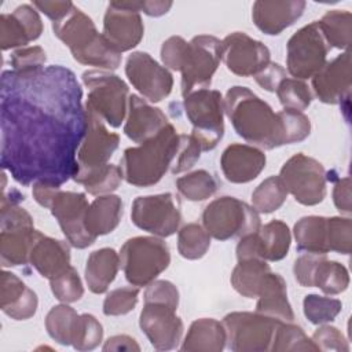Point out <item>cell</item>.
<instances>
[{
  "label": "cell",
  "mask_w": 352,
  "mask_h": 352,
  "mask_svg": "<svg viewBox=\"0 0 352 352\" xmlns=\"http://www.w3.org/2000/svg\"><path fill=\"white\" fill-rule=\"evenodd\" d=\"M87 129L77 150L78 168H95L109 164V160L118 148L120 136L110 132L104 121L94 111L85 109Z\"/></svg>",
  "instance_id": "cell-18"
},
{
  "label": "cell",
  "mask_w": 352,
  "mask_h": 352,
  "mask_svg": "<svg viewBox=\"0 0 352 352\" xmlns=\"http://www.w3.org/2000/svg\"><path fill=\"white\" fill-rule=\"evenodd\" d=\"M139 326L157 351L175 349L182 341L183 322L176 315V309L169 305L144 302Z\"/></svg>",
  "instance_id": "cell-16"
},
{
  "label": "cell",
  "mask_w": 352,
  "mask_h": 352,
  "mask_svg": "<svg viewBox=\"0 0 352 352\" xmlns=\"http://www.w3.org/2000/svg\"><path fill=\"white\" fill-rule=\"evenodd\" d=\"M76 183L84 186L85 191L91 195H106L116 191L122 180L120 166L104 164L95 168H78L73 177Z\"/></svg>",
  "instance_id": "cell-32"
},
{
  "label": "cell",
  "mask_w": 352,
  "mask_h": 352,
  "mask_svg": "<svg viewBox=\"0 0 352 352\" xmlns=\"http://www.w3.org/2000/svg\"><path fill=\"white\" fill-rule=\"evenodd\" d=\"M81 80L88 89L85 109L111 128H118L128 110L129 88L125 81L107 70H85Z\"/></svg>",
  "instance_id": "cell-5"
},
{
  "label": "cell",
  "mask_w": 352,
  "mask_h": 352,
  "mask_svg": "<svg viewBox=\"0 0 352 352\" xmlns=\"http://www.w3.org/2000/svg\"><path fill=\"white\" fill-rule=\"evenodd\" d=\"M267 157L258 147L232 143L221 154L223 175L231 183L242 184L254 180L265 168Z\"/></svg>",
  "instance_id": "cell-23"
},
{
  "label": "cell",
  "mask_w": 352,
  "mask_h": 352,
  "mask_svg": "<svg viewBox=\"0 0 352 352\" xmlns=\"http://www.w3.org/2000/svg\"><path fill=\"white\" fill-rule=\"evenodd\" d=\"M257 235L263 248L264 260L279 261L287 256L292 234L286 223L282 220H271L258 228Z\"/></svg>",
  "instance_id": "cell-36"
},
{
  "label": "cell",
  "mask_w": 352,
  "mask_h": 352,
  "mask_svg": "<svg viewBox=\"0 0 352 352\" xmlns=\"http://www.w3.org/2000/svg\"><path fill=\"white\" fill-rule=\"evenodd\" d=\"M120 268V254L111 248H102L92 252L85 264V282L95 294L104 293L116 279Z\"/></svg>",
  "instance_id": "cell-31"
},
{
  "label": "cell",
  "mask_w": 352,
  "mask_h": 352,
  "mask_svg": "<svg viewBox=\"0 0 352 352\" xmlns=\"http://www.w3.org/2000/svg\"><path fill=\"white\" fill-rule=\"evenodd\" d=\"M78 316L76 309L66 302L52 307L45 316L48 336L60 345H72Z\"/></svg>",
  "instance_id": "cell-37"
},
{
  "label": "cell",
  "mask_w": 352,
  "mask_h": 352,
  "mask_svg": "<svg viewBox=\"0 0 352 352\" xmlns=\"http://www.w3.org/2000/svg\"><path fill=\"white\" fill-rule=\"evenodd\" d=\"M271 272L270 265L261 258L238 260L231 272L232 287L246 298H256L265 276Z\"/></svg>",
  "instance_id": "cell-34"
},
{
  "label": "cell",
  "mask_w": 352,
  "mask_h": 352,
  "mask_svg": "<svg viewBox=\"0 0 352 352\" xmlns=\"http://www.w3.org/2000/svg\"><path fill=\"white\" fill-rule=\"evenodd\" d=\"M329 47L349 50L352 38V14L345 10H330L318 21Z\"/></svg>",
  "instance_id": "cell-35"
},
{
  "label": "cell",
  "mask_w": 352,
  "mask_h": 352,
  "mask_svg": "<svg viewBox=\"0 0 352 352\" xmlns=\"http://www.w3.org/2000/svg\"><path fill=\"white\" fill-rule=\"evenodd\" d=\"M352 245V221L349 217H327V246L329 252L349 254Z\"/></svg>",
  "instance_id": "cell-47"
},
{
  "label": "cell",
  "mask_w": 352,
  "mask_h": 352,
  "mask_svg": "<svg viewBox=\"0 0 352 352\" xmlns=\"http://www.w3.org/2000/svg\"><path fill=\"white\" fill-rule=\"evenodd\" d=\"M202 223L210 236L219 241L241 238L261 227L258 212L235 197H220L206 205Z\"/></svg>",
  "instance_id": "cell-6"
},
{
  "label": "cell",
  "mask_w": 352,
  "mask_h": 352,
  "mask_svg": "<svg viewBox=\"0 0 352 352\" xmlns=\"http://www.w3.org/2000/svg\"><path fill=\"white\" fill-rule=\"evenodd\" d=\"M132 223L154 236L173 235L182 223L179 204L170 192L138 197L132 202Z\"/></svg>",
  "instance_id": "cell-12"
},
{
  "label": "cell",
  "mask_w": 352,
  "mask_h": 352,
  "mask_svg": "<svg viewBox=\"0 0 352 352\" xmlns=\"http://www.w3.org/2000/svg\"><path fill=\"white\" fill-rule=\"evenodd\" d=\"M54 34L69 47L74 60L81 59L102 40L94 21L76 6L62 19L52 22Z\"/></svg>",
  "instance_id": "cell-19"
},
{
  "label": "cell",
  "mask_w": 352,
  "mask_h": 352,
  "mask_svg": "<svg viewBox=\"0 0 352 352\" xmlns=\"http://www.w3.org/2000/svg\"><path fill=\"white\" fill-rule=\"evenodd\" d=\"M144 302H160L177 309L179 290L169 280L155 279L150 285H147V289L144 292Z\"/></svg>",
  "instance_id": "cell-53"
},
{
  "label": "cell",
  "mask_w": 352,
  "mask_h": 352,
  "mask_svg": "<svg viewBox=\"0 0 352 352\" xmlns=\"http://www.w3.org/2000/svg\"><path fill=\"white\" fill-rule=\"evenodd\" d=\"M220 50L227 69L241 77L254 76L271 62L268 47L243 32H234L226 36L221 40Z\"/></svg>",
  "instance_id": "cell-15"
},
{
  "label": "cell",
  "mask_w": 352,
  "mask_h": 352,
  "mask_svg": "<svg viewBox=\"0 0 352 352\" xmlns=\"http://www.w3.org/2000/svg\"><path fill=\"white\" fill-rule=\"evenodd\" d=\"M279 116L283 122V129L286 135V143H298L307 139L311 133V121L302 113L297 110L283 109L279 111Z\"/></svg>",
  "instance_id": "cell-50"
},
{
  "label": "cell",
  "mask_w": 352,
  "mask_h": 352,
  "mask_svg": "<svg viewBox=\"0 0 352 352\" xmlns=\"http://www.w3.org/2000/svg\"><path fill=\"white\" fill-rule=\"evenodd\" d=\"M256 82L268 92H276L279 84L287 77L286 70L275 62H268L258 73L254 76Z\"/></svg>",
  "instance_id": "cell-56"
},
{
  "label": "cell",
  "mask_w": 352,
  "mask_h": 352,
  "mask_svg": "<svg viewBox=\"0 0 352 352\" xmlns=\"http://www.w3.org/2000/svg\"><path fill=\"white\" fill-rule=\"evenodd\" d=\"M125 74L133 88L148 102H161L172 92V73L147 52H132L125 62Z\"/></svg>",
  "instance_id": "cell-13"
},
{
  "label": "cell",
  "mask_w": 352,
  "mask_h": 352,
  "mask_svg": "<svg viewBox=\"0 0 352 352\" xmlns=\"http://www.w3.org/2000/svg\"><path fill=\"white\" fill-rule=\"evenodd\" d=\"M220 187L219 180L210 172L198 169L176 180V188L186 199L198 202L214 195Z\"/></svg>",
  "instance_id": "cell-38"
},
{
  "label": "cell",
  "mask_w": 352,
  "mask_h": 352,
  "mask_svg": "<svg viewBox=\"0 0 352 352\" xmlns=\"http://www.w3.org/2000/svg\"><path fill=\"white\" fill-rule=\"evenodd\" d=\"M348 286V270L338 261L322 258L314 275V287H319L324 294L336 296L345 292Z\"/></svg>",
  "instance_id": "cell-40"
},
{
  "label": "cell",
  "mask_w": 352,
  "mask_h": 352,
  "mask_svg": "<svg viewBox=\"0 0 352 352\" xmlns=\"http://www.w3.org/2000/svg\"><path fill=\"white\" fill-rule=\"evenodd\" d=\"M37 294L10 271L1 272L0 308L14 320L30 319L37 311Z\"/></svg>",
  "instance_id": "cell-25"
},
{
  "label": "cell",
  "mask_w": 352,
  "mask_h": 352,
  "mask_svg": "<svg viewBox=\"0 0 352 352\" xmlns=\"http://www.w3.org/2000/svg\"><path fill=\"white\" fill-rule=\"evenodd\" d=\"M287 194L282 179L279 176H270L252 192V206L258 213H272L285 204Z\"/></svg>",
  "instance_id": "cell-39"
},
{
  "label": "cell",
  "mask_w": 352,
  "mask_h": 352,
  "mask_svg": "<svg viewBox=\"0 0 352 352\" xmlns=\"http://www.w3.org/2000/svg\"><path fill=\"white\" fill-rule=\"evenodd\" d=\"M342 304L338 298L308 294L302 301V311L305 318L314 324H324L333 322L341 312Z\"/></svg>",
  "instance_id": "cell-43"
},
{
  "label": "cell",
  "mask_w": 352,
  "mask_h": 352,
  "mask_svg": "<svg viewBox=\"0 0 352 352\" xmlns=\"http://www.w3.org/2000/svg\"><path fill=\"white\" fill-rule=\"evenodd\" d=\"M293 234L298 252L327 254V217L304 216L294 224Z\"/></svg>",
  "instance_id": "cell-33"
},
{
  "label": "cell",
  "mask_w": 352,
  "mask_h": 352,
  "mask_svg": "<svg viewBox=\"0 0 352 352\" xmlns=\"http://www.w3.org/2000/svg\"><path fill=\"white\" fill-rule=\"evenodd\" d=\"M286 69L297 80L312 78L327 62L330 47L324 40L318 21L298 29L286 45Z\"/></svg>",
  "instance_id": "cell-9"
},
{
  "label": "cell",
  "mask_w": 352,
  "mask_h": 352,
  "mask_svg": "<svg viewBox=\"0 0 352 352\" xmlns=\"http://www.w3.org/2000/svg\"><path fill=\"white\" fill-rule=\"evenodd\" d=\"M184 111L192 125L191 135L199 142L202 151L213 150L224 135V103L216 89H197L184 96Z\"/></svg>",
  "instance_id": "cell-7"
},
{
  "label": "cell",
  "mask_w": 352,
  "mask_h": 352,
  "mask_svg": "<svg viewBox=\"0 0 352 352\" xmlns=\"http://www.w3.org/2000/svg\"><path fill=\"white\" fill-rule=\"evenodd\" d=\"M122 217V201L118 195L106 194L95 198L85 214V228L95 238L110 234Z\"/></svg>",
  "instance_id": "cell-30"
},
{
  "label": "cell",
  "mask_w": 352,
  "mask_h": 352,
  "mask_svg": "<svg viewBox=\"0 0 352 352\" xmlns=\"http://www.w3.org/2000/svg\"><path fill=\"white\" fill-rule=\"evenodd\" d=\"M126 8L135 10L138 12H144L148 16H161L166 14L173 3L169 0H143V1H121Z\"/></svg>",
  "instance_id": "cell-57"
},
{
  "label": "cell",
  "mask_w": 352,
  "mask_h": 352,
  "mask_svg": "<svg viewBox=\"0 0 352 352\" xmlns=\"http://www.w3.org/2000/svg\"><path fill=\"white\" fill-rule=\"evenodd\" d=\"M312 341L319 351H337V352L349 351V345L344 334L337 327L330 324L319 326L312 334Z\"/></svg>",
  "instance_id": "cell-52"
},
{
  "label": "cell",
  "mask_w": 352,
  "mask_h": 352,
  "mask_svg": "<svg viewBox=\"0 0 352 352\" xmlns=\"http://www.w3.org/2000/svg\"><path fill=\"white\" fill-rule=\"evenodd\" d=\"M170 263L169 248L160 236H133L120 250V267L125 279L136 286H147L164 272Z\"/></svg>",
  "instance_id": "cell-4"
},
{
  "label": "cell",
  "mask_w": 352,
  "mask_h": 352,
  "mask_svg": "<svg viewBox=\"0 0 352 352\" xmlns=\"http://www.w3.org/2000/svg\"><path fill=\"white\" fill-rule=\"evenodd\" d=\"M305 6L302 0H257L252 7V18L258 30L276 36L301 18Z\"/></svg>",
  "instance_id": "cell-22"
},
{
  "label": "cell",
  "mask_w": 352,
  "mask_h": 352,
  "mask_svg": "<svg viewBox=\"0 0 352 352\" xmlns=\"http://www.w3.org/2000/svg\"><path fill=\"white\" fill-rule=\"evenodd\" d=\"M139 298V287H118L107 293L103 301V314L106 316H120L131 312Z\"/></svg>",
  "instance_id": "cell-48"
},
{
  "label": "cell",
  "mask_w": 352,
  "mask_h": 352,
  "mask_svg": "<svg viewBox=\"0 0 352 352\" xmlns=\"http://www.w3.org/2000/svg\"><path fill=\"white\" fill-rule=\"evenodd\" d=\"M202 147L192 135H180L179 147L173 162L170 165L172 173H182L190 170L201 157Z\"/></svg>",
  "instance_id": "cell-49"
},
{
  "label": "cell",
  "mask_w": 352,
  "mask_h": 352,
  "mask_svg": "<svg viewBox=\"0 0 352 352\" xmlns=\"http://www.w3.org/2000/svg\"><path fill=\"white\" fill-rule=\"evenodd\" d=\"M168 118L158 107L139 95H129L124 133L135 143H144L168 125Z\"/></svg>",
  "instance_id": "cell-24"
},
{
  "label": "cell",
  "mask_w": 352,
  "mask_h": 352,
  "mask_svg": "<svg viewBox=\"0 0 352 352\" xmlns=\"http://www.w3.org/2000/svg\"><path fill=\"white\" fill-rule=\"evenodd\" d=\"M51 292L60 302H76L84 294V286L77 270L70 265L62 274L50 279Z\"/></svg>",
  "instance_id": "cell-45"
},
{
  "label": "cell",
  "mask_w": 352,
  "mask_h": 352,
  "mask_svg": "<svg viewBox=\"0 0 352 352\" xmlns=\"http://www.w3.org/2000/svg\"><path fill=\"white\" fill-rule=\"evenodd\" d=\"M102 34L120 54L131 51L144 34L140 12L124 7L121 1H110L103 16Z\"/></svg>",
  "instance_id": "cell-17"
},
{
  "label": "cell",
  "mask_w": 352,
  "mask_h": 352,
  "mask_svg": "<svg viewBox=\"0 0 352 352\" xmlns=\"http://www.w3.org/2000/svg\"><path fill=\"white\" fill-rule=\"evenodd\" d=\"M352 72L351 51H345L336 56L312 77V89L316 98L327 104L342 103L351 95Z\"/></svg>",
  "instance_id": "cell-20"
},
{
  "label": "cell",
  "mask_w": 352,
  "mask_h": 352,
  "mask_svg": "<svg viewBox=\"0 0 352 352\" xmlns=\"http://www.w3.org/2000/svg\"><path fill=\"white\" fill-rule=\"evenodd\" d=\"M43 29V21L33 6H18L11 14L0 15V47L3 51L26 47L41 36Z\"/></svg>",
  "instance_id": "cell-21"
},
{
  "label": "cell",
  "mask_w": 352,
  "mask_h": 352,
  "mask_svg": "<svg viewBox=\"0 0 352 352\" xmlns=\"http://www.w3.org/2000/svg\"><path fill=\"white\" fill-rule=\"evenodd\" d=\"M282 179L287 192L305 206L320 204L326 197V170L315 158L297 153L280 168Z\"/></svg>",
  "instance_id": "cell-11"
},
{
  "label": "cell",
  "mask_w": 352,
  "mask_h": 352,
  "mask_svg": "<svg viewBox=\"0 0 352 352\" xmlns=\"http://www.w3.org/2000/svg\"><path fill=\"white\" fill-rule=\"evenodd\" d=\"M278 99L285 109L302 111L312 102V92L302 80L286 77L276 89Z\"/></svg>",
  "instance_id": "cell-44"
},
{
  "label": "cell",
  "mask_w": 352,
  "mask_h": 352,
  "mask_svg": "<svg viewBox=\"0 0 352 352\" xmlns=\"http://www.w3.org/2000/svg\"><path fill=\"white\" fill-rule=\"evenodd\" d=\"M224 113L235 132L252 146L272 150L286 143L279 113L246 87H231L223 99Z\"/></svg>",
  "instance_id": "cell-2"
},
{
  "label": "cell",
  "mask_w": 352,
  "mask_h": 352,
  "mask_svg": "<svg viewBox=\"0 0 352 352\" xmlns=\"http://www.w3.org/2000/svg\"><path fill=\"white\" fill-rule=\"evenodd\" d=\"M180 135L172 124H168L155 136L124 150L120 160L122 179L136 187L157 184L173 162L179 147Z\"/></svg>",
  "instance_id": "cell-3"
},
{
  "label": "cell",
  "mask_w": 352,
  "mask_h": 352,
  "mask_svg": "<svg viewBox=\"0 0 352 352\" xmlns=\"http://www.w3.org/2000/svg\"><path fill=\"white\" fill-rule=\"evenodd\" d=\"M70 243L38 232L29 256V264L48 280L70 267Z\"/></svg>",
  "instance_id": "cell-26"
},
{
  "label": "cell",
  "mask_w": 352,
  "mask_h": 352,
  "mask_svg": "<svg viewBox=\"0 0 352 352\" xmlns=\"http://www.w3.org/2000/svg\"><path fill=\"white\" fill-rule=\"evenodd\" d=\"M210 246V235L204 226L188 223L183 226L177 235L179 254L187 260H198L206 254Z\"/></svg>",
  "instance_id": "cell-41"
},
{
  "label": "cell",
  "mask_w": 352,
  "mask_h": 352,
  "mask_svg": "<svg viewBox=\"0 0 352 352\" xmlns=\"http://www.w3.org/2000/svg\"><path fill=\"white\" fill-rule=\"evenodd\" d=\"M227 344L223 322L213 318H201L190 324L180 346L184 352H220Z\"/></svg>",
  "instance_id": "cell-28"
},
{
  "label": "cell",
  "mask_w": 352,
  "mask_h": 352,
  "mask_svg": "<svg viewBox=\"0 0 352 352\" xmlns=\"http://www.w3.org/2000/svg\"><path fill=\"white\" fill-rule=\"evenodd\" d=\"M40 231L33 227H8L0 232V263L3 267H18L29 263L32 246Z\"/></svg>",
  "instance_id": "cell-29"
},
{
  "label": "cell",
  "mask_w": 352,
  "mask_h": 352,
  "mask_svg": "<svg viewBox=\"0 0 352 352\" xmlns=\"http://www.w3.org/2000/svg\"><path fill=\"white\" fill-rule=\"evenodd\" d=\"M45 60H47L45 51L40 45L18 48L10 56V63L12 66V70L21 72V73L40 70L44 67Z\"/></svg>",
  "instance_id": "cell-51"
},
{
  "label": "cell",
  "mask_w": 352,
  "mask_h": 352,
  "mask_svg": "<svg viewBox=\"0 0 352 352\" xmlns=\"http://www.w3.org/2000/svg\"><path fill=\"white\" fill-rule=\"evenodd\" d=\"M333 202L336 208L342 214L352 213V204H351V179L342 177L338 179L333 188Z\"/></svg>",
  "instance_id": "cell-59"
},
{
  "label": "cell",
  "mask_w": 352,
  "mask_h": 352,
  "mask_svg": "<svg viewBox=\"0 0 352 352\" xmlns=\"http://www.w3.org/2000/svg\"><path fill=\"white\" fill-rule=\"evenodd\" d=\"M188 41L180 36H170L162 43L161 60L166 69L180 72Z\"/></svg>",
  "instance_id": "cell-54"
},
{
  "label": "cell",
  "mask_w": 352,
  "mask_h": 352,
  "mask_svg": "<svg viewBox=\"0 0 352 352\" xmlns=\"http://www.w3.org/2000/svg\"><path fill=\"white\" fill-rule=\"evenodd\" d=\"M236 258L238 260H248V258L264 260L263 248H261L257 232H252L239 238V242L236 245Z\"/></svg>",
  "instance_id": "cell-58"
},
{
  "label": "cell",
  "mask_w": 352,
  "mask_h": 352,
  "mask_svg": "<svg viewBox=\"0 0 352 352\" xmlns=\"http://www.w3.org/2000/svg\"><path fill=\"white\" fill-rule=\"evenodd\" d=\"M103 351H140L139 344L136 342L135 338L125 336V334H118V336H113L110 338H107V341L104 342Z\"/></svg>",
  "instance_id": "cell-61"
},
{
  "label": "cell",
  "mask_w": 352,
  "mask_h": 352,
  "mask_svg": "<svg viewBox=\"0 0 352 352\" xmlns=\"http://www.w3.org/2000/svg\"><path fill=\"white\" fill-rule=\"evenodd\" d=\"M256 312L280 322H293L294 312L287 300V287L279 274L270 272L257 296Z\"/></svg>",
  "instance_id": "cell-27"
},
{
  "label": "cell",
  "mask_w": 352,
  "mask_h": 352,
  "mask_svg": "<svg viewBox=\"0 0 352 352\" xmlns=\"http://www.w3.org/2000/svg\"><path fill=\"white\" fill-rule=\"evenodd\" d=\"M33 7L41 11L45 16H48L52 22H56L66 16L74 4L69 0L66 1H47V0H36L33 1Z\"/></svg>",
  "instance_id": "cell-60"
},
{
  "label": "cell",
  "mask_w": 352,
  "mask_h": 352,
  "mask_svg": "<svg viewBox=\"0 0 352 352\" xmlns=\"http://www.w3.org/2000/svg\"><path fill=\"white\" fill-rule=\"evenodd\" d=\"M324 257L326 254H316V253H304L298 256L293 267V274L296 280L304 287H314V275H315L316 267Z\"/></svg>",
  "instance_id": "cell-55"
},
{
  "label": "cell",
  "mask_w": 352,
  "mask_h": 352,
  "mask_svg": "<svg viewBox=\"0 0 352 352\" xmlns=\"http://www.w3.org/2000/svg\"><path fill=\"white\" fill-rule=\"evenodd\" d=\"M221 41L210 34L192 37L180 67L183 98L197 89L209 88L221 60Z\"/></svg>",
  "instance_id": "cell-10"
},
{
  "label": "cell",
  "mask_w": 352,
  "mask_h": 352,
  "mask_svg": "<svg viewBox=\"0 0 352 352\" xmlns=\"http://www.w3.org/2000/svg\"><path fill=\"white\" fill-rule=\"evenodd\" d=\"M82 91L63 66L1 76V165L14 180L62 184L77 169V150L85 135Z\"/></svg>",
  "instance_id": "cell-1"
},
{
  "label": "cell",
  "mask_w": 352,
  "mask_h": 352,
  "mask_svg": "<svg viewBox=\"0 0 352 352\" xmlns=\"http://www.w3.org/2000/svg\"><path fill=\"white\" fill-rule=\"evenodd\" d=\"M88 206L89 204L84 192L63 191L59 188L48 208L51 214L58 220L66 241L77 249H85L96 241L85 228Z\"/></svg>",
  "instance_id": "cell-14"
},
{
  "label": "cell",
  "mask_w": 352,
  "mask_h": 352,
  "mask_svg": "<svg viewBox=\"0 0 352 352\" xmlns=\"http://www.w3.org/2000/svg\"><path fill=\"white\" fill-rule=\"evenodd\" d=\"M271 351L274 352H280V351L316 352L319 349L314 344L312 338H309L300 326L293 324V322H280L275 330Z\"/></svg>",
  "instance_id": "cell-42"
},
{
  "label": "cell",
  "mask_w": 352,
  "mask_h": 352,
  "mask_svg": "<svg viewBox=\"0 0 352 352\" xmlns=\"http://www.w3.org/2000/svg\"><path fill=\"white\" fill-rule=\"evenodd\" d=\"M102 338L103 327L100 322L91 314L80 315L72 341L73 348L77 351H92L102 342Z\"/></svg>",
  "instance_id": "cell-46"
},
{
  "label": "cell",
  "mask_w": 352,
  "mask_h": 352,
  "mask_svg": "<svg viewBox=\"0 0 352 352\" xmlns=\"http://www.w3.org/2000/svg\"><path fill=\"white\" fill-rule=\"evenodd\" d=\"M280 320L258 312H231L223 319L227 345L234 352L271 351L275 330Z\"/></svg>",
  "instance_id": "cell-8"
}]
</instances>
